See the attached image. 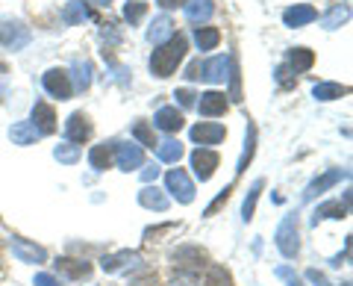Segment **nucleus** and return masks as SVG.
I'll return each instance as SVG.
<instances>
[{
	"mask_svg": "<svg viewBox=\"0 0 353 286\" xmlns=\"http://www.w3.org/2000/svg\"><path fill=\"white\" fill-rule=\"evenodd\" d=\"M112 153L121 171H136L145 166V151H141V145H132V142H115Z\"/></svg>",
	"mask_w": 353,
	"mask_h": 286,
	"instance_id": "8",
	"label": "nucleus"
},
{
	"mask_svg": "<svg viewBox=\"0 0 353 286\" xmlns=\"http://www.w3.org/2000/svg\"><path fill=\"white\" fill-rule=\"evenodd\" d=\"M30 39H32V32L24 21H18V18L0 21V45L6 50H24L30 45Z\"/></svg>",
	"mask_w": 353,
	"mask_h": 286,
	"instance_id": "4",
	"label": "nucleus"
},
{
	"mask_svg": "<svg viewBox=\"0 0 353 286\" xmlns=\"http://www.w3.org/2000/svg\"><path fill=\"white\" fill-rule=\"evenodd\" d=\"M341 178H347V171H341V169H330V171H324L321 178H315L312 183L306 186V192H303V201H312V198L324 195L327 189H333V186H336Z\"/></svg>",
	"mask_w": 353,
	"mask_h": 286,
	"instance_id": "14",
	"label": "nucleus"
},
{
	"mask_svg": "<svg viewBox=\"0 0 353 286\" xmlns=\"http://www.w3.org/2000/svg\"><path fill=\"white\" fill-rule=\"evenodd\" d=\"M145 15H148V3H145V0H127L124 18H127V24H130V27L141 24V18H145Z\"/></svg>",
	"mask_w": 353,
	"mask_h": 286,
	"instance_id": "34",
	"label": "nucleus"
},
{
	"mask_svg": "<svg viewBox=\"0 0 353 286\" xmlns=\"http://www.w3.org/2000/svg\"><path fill=\"white\" fill-rule=\"evenodd\" d=\"M88 136H92V121H88V115L85 113L68 115V121H65V142H71V145H83Z\"/></svg>",
	"mask_w": 353,
	"mask_h": 286,
	"instance_id": "11",
	"label": "nucleus"
},
{
	"mask_svg": "<svg viewBox=\"0 0 353 286\" xmlns=\"http://www.w3.org/2000/svg\"><path fill=\"white\" fill-rule=\"evenodd\" d=\"M185 50H189V41H185V36H171L168 41H162V45L150 53V74L157 77H171L176 71V65H180L185 59Z\"/></svg>",
	"mask_w": 353,
	"mask_h": 286,
	"instance_id": "1",
	"label": "nucleus"
},
{
	"mask_svg": "<svg viewBox=\"0 0 353 286\" xmlns=\"http://www.w3.org/2000/svg\"><path fill=\"white\" fill-rule=\"evenodd\" d=\"M221 41V30L218 27H197L194 30V45L197 50H215Z\"/></svg>",
	"mask_w": 353,
	"mask_h": 286,
	"instance_id": "30",
	"label": "nucleus"
},
{
	"mask_svg": "<svg viewBox=\"0 0 353 286\" xmlns=\"http://www.w3.org/2000/svg\"><path fill=\"white\" fill-rule=\"evenodd\" d=\"M157 157H159V162H180L183 145L176 139H165V142H159V145H157Z\"/></svg>",
	"mask_w": 353,
	"mask_h": 286,
	"instance_id": "32",
	"label": "nucleus"
},
{
	"mask_svg": "<svg viewBox=\"0 0 353 286\" xmlns=\"http://www.w3.org/2000/svg\"><path fill=\"white\" fill-rule=\"evenodd\" d=\"M183 9H185V18H189L192 24H203V21L212 18L215 3L212 0H183Z\"/></svg>",
	"mask_w": 353,
	"mask_h": 286,
	"instance_id": "21",
	"label": "nucleus"
},
{
	"mask_svg": "<svg viewBox=\"0 0 353 286\" xmlns=\"http://www.w3.org/2000/svg\"><path fill=\"white\" fill-rule=\"evenodd\" d=\"M41 86L44 92H48L50 97H57V101H68V97L74 95V86H71V77L65 68H50L41 74Z\"/></svg>",
	"mask_w": 353,
	"mask_h": 286,
	"instance_id": "5",
	"label": "nucleus"
},
{
	"mask_svg": "<svg viewBox=\"0 0 353 286\" xmlns=\"http://www.w3.org/2000/svg\"><path fill=\"white\" fill-rule=\"evenodd\" d=\"M201 101H197V113H201L203 118H218V115H224L227 113V95L224 92H215V89H209L203 95H197Z\"/></svg>",
	"mask_w": 353,
	"mask_h": 286,
	"instance_id": "12",
	"label": "nucleus"
},
{
	"mask_svg": "<svg viewBox=\"0 0 353 286\" xmlns=\"http://www.w3.org/2000/svg\"><path fill=\"white\" fill-rule=\"evenodd\" d=\"M274 80H277V83L283 86V89H292L294 80H297V74L289 68V65H280V68L274 71Z\"/></svg>",
	"mask_w": 353,
	"mask_h": 286,
	"instance_id": "39",
	"label": "nucleus"
},
{
	"mask_svg": "<svg viewBox=\"0 0 353 286\" xmlns=\"http://www.w3.org/2000/svg\"><path fill=\"white\" fill-rule=\"evenodd\" d=\"M159 178V169L157 166H148V169H141V180H145L148 186L153 183V180H157Z\"/></svg>",
	"mask_w": 353,
	"mask_h": 286,
	"instance_id": "43",
	"label": "nucleus"
},
{
	"mask_svg": "<svg viewBox=\"0 0 353 286\" xmlns=\"http://www.w3.org/2000/svg\"><path fill=\"white\" fill-rule=\"evenodd\" d=\"M53 157H57L59 162H65V166H74V162L80 160V145H71V142H62V145L53 148Z\"/></svg>",
	"mask_w": 353,
	"mask_h": 286,
	"instance_id": "36",
	"label": "nucleus"
},
{
	"mask_svg": "<svg viewBox=\"0 0 353 286\" xmlns=\"http://www.w3.org/2000/svg\"><path fill=\"white\" fill-rule=\"evenodd\" d=\"M274 242H277V248H280V254L285 260H294L297 254H301V233H297V216H285L280 227H277V233H274Z\"/></svg>",
	"mask_w": 353,
	"mask_h": 286,
	"instance_id": "3",
	"label": "nucleus"
},
{
	"mask_svg": "<svg viewBox=\"0 0 353 286\" xmlns=\"http://www.w3.org/2000/svg\"><path fill=\"white\" fill-rule=\"evenodd\" d=\"M347 95V86L341 83H315L312 86V97L315 101H339V97Z\"/></svg>",
	"mask_w": 353,
	"mask_h": 286,
	"instance_id": "28",
	"label": "nucleus"
},
{
	"mask_svg": "<svg viewBox=\"0 0 353 286\" xmlns=\"http://www.w3.org/2000/svg\"><path fill=\"white\" fill-rule=\"evenodd\" d=\"M230 192H233V186H227V189H221V192H218V198H215V201L206 207V216H215V210H218V207H221V204H227Z\"/></svg>",
	"mask_w": 353,
	"mask_h": 286,
	"instance_id": "40",
	"label": "nucleus"
},
{
	"mask_svg": "<svg viewBox=\"0 0 353 286\" xmlns=\"http://www.w3.org/2000/svg\"><path fill=\"white\" fill-rule=\"evenodd\" d=\"M0 101H3V86H0Z\"/></svg>",
	"mask_w": 353,
	"mask_h": 286,
	"instance_id": "47",
	"label": "nucleus"
},
{
	"mask_svg": "<svg viewBox=\"0 0 353 286\" xmlns=\"http://www.w3.org/2000/svg\"><path fill=\"white\" fill-rule=\"evenodd\" d=\"M9 139H12L15 145H32L36 139H41V133L30 121H18V124H12V130H9Z\"/></svg>",
	"mask_w": 353,
	"mask_h": 286,
	"instance_id": "27",
	"label": "nucleus"
},
{
	"mask_svg": "<svg viewBox=\"0 0 353 286\" xmlns=\"http://www.w3.org/2000/svg\"><path fill=\"white\" fill-rule=\"evenodd\" d=\"M62 21L65 24H83V21H88V9L83 3H68L62 9Z\"/></svg>",
	"mask_w": 353,
	"mask_h": 286,
	"instance_id": "38",
	"label": "nucleus"
},
{
	"mask_svg": "<svg viewBox=\"0 0 353 286\" xmlns=\"http://www.w3.org/2000/svg\"><path fill=\"white\" fill-rule=\"evenodd\" d=\"M253 151H256V127L248 124V136H245V151H241V160H239V174L248 169V162L253 160Z\"/></svg>",
	"mask_w": 353,
	"mask_h": 286,
	"instance_id": "35",
	"label": "nucleus"
},
{
	"mask_svg": "<svg viewBox=\"0 0 353 286\" xmlns=\"http://www.w3.org/2000/svg\"><path fill=\"white\" fill-rule=\"evenodd\" d=\"M203 286H233V274H230L224 266H206L203 274Z\"/></svg>",
	"mask_w": 353,
	"mask_h": 286,
	"instance_id": "31",
	"label": "nucleus"
},
{
	"mask_svg": "<svg viewBox=\"0 0 353 286\" xmlns=\"http://www.w3.org/2000/svg\"><path fill=\"white\" fill-rule=\"evenodd\" d=\"M171 260H174V266H176V269H183L185 274H201V269H206V266H209V263H206V251L194 248V245H183V248H176Z\"/></svg>",
	"mask_w": 353,
	"mask_h": 286,
	"instance_id": "6",
	"label": "nucleus"
},
{
	"mask_svg": "<svg viewBox=\"0 0 353 286\" xmlns=\"http://www.w3.org/2000/svg\"><path fill=\"white\" fill-rule=\"evenodd\" d=\"M30 124L36 127L41 136L53 133V130H57V113H53V106L44 104V101H36V106H32V115H30Z\"/></svg>",
	"mask_w": 353,
	"mask_h": 286,
	"instance_id": "13",
	"label": "nucleus"
},
{
	"mask_svg": "<svg viewBox=\"0 0 353 286\" xmlns=\"http://www.w3.org/2000/svg\"><path fill=\"white\" fill-rule=\"evenodd\" d=\"M230 68V57H212V59H194L185 68V80H206V83H224Z\"/></svg>",
	"mask_w": 353,
	"mask_h": 286,
	"instance_id": "2",
	"label": "nucleus"
},
{
	"mask_svg": "<svg viewBox=\"0 0 353 286\" xmlns=\"http://www.w3.org/2000/svg\"><path fill=\"white\" fill-rule=\"evenodd\" d=\"M141 266V257L136 254V251H118V254H109L101 260V269L115 274V271H124V269H136Z\"/></svg>",
	"mask_w": 353,
	"mask_h": 286,
	"instance_id": "15",
	"label": "nucleus"
},
{
	"mask_svg": "<svg viewBox=\"0 0 353 286\" xmlns=\"http://www.w3.org/2000/svg\"><path fill=\"white\" fill-rule=\"evenodd\" d=\"M57 271L62 274V278L68 280H83L92 274V266H88L85 260H71V257H59L57 260Z\"/></svg>",
	"mask_w": 353,
	"mask_h": 286,
	"instance_id": "19",
	"label": "nucleus"
},
{
	"mask_svg": "<svg viewBox=\"0 0 353 286\" xmlns=\"http://www.w3.org/2000/svg\"><path fill=\"white\" fill-rule=\"evenodd\" d=\"M277 274H280V278L289 280V286H303V283H301V278H297V274H292L289 269H277Z\"/></svg>",
	"mask_w": 353,
	"mask_h": 286,
	"instance_id": "44",
	"label": "nucleus"
},
{
	"mask_svg": "<svg viewBox=\"0 0 353 286\" xmlns=\"http://www.w3.org/2000/svg\"><path fill=\"white\" fill-rule=\"evenodd\" d=\"M132 136H136L139 145H145V148H157L159 145L157 133H153V127H148L145 121H136V124H132Z\"/></svg>",
	"mask_w": 353,
	"mask_h": 286,
	"instance_id": "37",
	"label": "nucleus"
},
{
	"mask_svg": "<svg viewBox=\"0 0 353 286\" xmlns=\"http://www.w3.org/2000/svg\"><path fill=\"white\" fill-rule=\"evenodd\" d=\"M347 210H350V192L345 195V201H327V204H321V207H315L312 225L324 222V218H345Z\"/></svg>",
	"mask_w": 353,
	"mask_h": 286,
	"instance_id": "17",
	"label": "nucleus"
},
{
	"mask_svg": "<svg viewBox=\"0 0 353 286\" xmlns=\"http://www.w3.org/2000/svg\"><path fill=\"white\" fill-rule=\"evenodd\" d=\"M171 36H174V21L168 15L153 18V24L148 27V41H153V45H162V41H168Z\"/></svg>",
	"mask_w": 353,
	"mask_h": 286,
	"instance_id": "24",
	"label": "nucleus"
},
{
	"mask_svg": "<svg viewBox=\"0 0 353 286\" xmlns=\"http://www.w3.org/2000/svg\"><path fill=\"white\" fill-rule=\"evenodd\" d=\"M347 15H350V6L347 3H333V6L327 9V15L321 18V27L324 30H339L347 21Z\"/></svg>",
	"mask_w": 353,
	"mask_h": 286,
	"instance_id": "29",
	"label": "nucleus"
},
{
	"mask_svg": "<svg viewBox=\"0 0 353 286\" xmlns=\"http://www.w3.org/2000/svg\"><path fill=\"white\" fill-rule=\"evenodd\" d=\"M92 3H97V6H109L112 0H92Z\"/></svg>",
	"mask_w": 353,
	"mask_h": 286,
	"instance_id": "46",
	"label": "nucleus"
},
{
	"mask_svg": "<svg viewBox=\"0 0 353 286\" xmlns=\"http://www.w3.org/2000/svg\"><path fill=\"white\" fill-rule=\"evenodd\" d=\"M262 186H265V180H262V178H259V180H253L250 192H248V198H245V204H241V218H245V222H250L253 213H256V201H259Z\"/></svg>",
	"mask_w": 353,
	"mask_h": 286,
	"instance_id": "33",
	"label": "nucleus"
},
{
	"mask_svg": "<svg viewBox=\"0 0 353 286\" xmlns=\"http://www.w3.org/2000/svg\"><path fill=\"white\" fill-rule=\"evenodd\" d=\"M341 286H350V283H341Z\"/></svg>",
	"mask_w": 353,
	"mask_h": 286,
	"instance_id": "48",
	"label": "nucleus"
},
{
	"mask_svg": "<svg viewBox=\"0 0 353 286\" xmlns=\"http://www.w3.org/2000/svg\"><path fill=\"white\" fill-rule=\"evenodd\" d=\"M32 283H36V286H62L57 278H53V274H48V271H39L36 274V280H32Z\"/></svg>",
	"mask_w": 353,
	"mask_h": 286,
	"instance_id": "42",
	"label": "nucleus"
},
{
	"mask_svg": "<svg viewBox=\"0 0 353 286\" xmlns=\"http://www.w3.org/2000/svg\"><path fill=\"white\" fill-rule=\"evenodd\" d=\"M165 186H168L171 198H176L180 204H192L194 201V183L189 180V174L183 169H171L165 174Z\"/></svg>",
	"mask_w": 353,
	"mask_h": 286,
	"instance_id": "7",
	"label": "nucleus"
},
{
	"mask_svg": "<svg viewBox=\"0 0 353 286\" xmlns=\"http://www.w3.org/2000/svg\"><path fill=\"white\" fill-rule=\"evenodd\" d=\"M174 97H176V104H180V106H194V92L192 89H176L174 92Z\"/></svg>",
	"mask_w": 353,
	"mask_h": 286,
	"instance_id": "41",
	"label": "nucleus"
},
{
	"mask_svg": "<svg viewBox=\"0 0 353 286\" xmlns=\"http://www.w3.org/2000/svg\"><path fill=\"white\" fill-rule=\"evenodd\" d=\"M157 3L165 9H174V6H183V0H157Z\"/></svg>",
	"mask_w": 353,
	"mask_h": 286,
	"instance_id": "45",
	"label": "nucleus"
},
{
	"mask_svg": "<svg viewBox=\"0 0 353 286\" xmlns=\"http://www.w3.org/2000/svg\"><path fill=\"white\" fill-rule=\"evenodd\" d=\"M315 18H318L315 6H309V3H294V6H289V9L283 12V24H285V27H306V24H312Z\"/></svg>",
	"mask_w": 353,
	"mask_h": 286,
	"instance_id": "16",
	"label": "nucleus"
},
{
	"mask_svg": "<svg viewBox=\"0 0 353 286\" xmlns=\"http://www.w3.org/2000/svg\"><path fill=\"white\" fill-rule=\"evenodd\" d=\"M312 65H315V53L309 48H292L289 50V68L294 74H303V71L312 68Z\"/></svg>",
	"mask_w": 353,
	"mask_h": 286,
	"instance_id": "26",
	"label": "nucleus"
},
{
	"mask_svg": "<svg viewBox=\"0 0 353 286\" xmlns=\"http://www.w3.org/2000/svg\"><path fill=\"white\" fill-rule=\"evenodd\" d=\"M192 139H194L201 148L218 145V142L227 139V130H224V124H218V121H201V124L192 127Z\"/></svg>",
	"mask_w": 353,
	"mask_h": 286,
	"instance_id": "10",
	"label": "nucleus"
},
{
	"mask_svg": "<svg viewBox=\"0 0 353 286\" xmlns=\"http://www.w3.org/2000/svg\"><path fill=\"white\" fill-rule=\"evenodd\" d=\"M112 148H115V142H101V145H94L88 151V166L94 171H106L112 166Z\"/></svg>",
	"mask_w": 353,
	"mask_h": 286,
	"instance_id": "23",
	"label": "nucleus"
},
{
	"mask_svg": "<svg viewBox=\"0 0 353 286\" xmlns=\"http://www.w3.org/2000/svg\"><path fill=\"white\" fill-rule=\"evenodd\" d=\"M12 254L21 260V263H44L48 260V251L41 245H32L27 239H12Z\"/></svg>",
	"mask_w": 353,
	"mask_h": 286,
	"instance_id": "20",
	"label": "nucleus"
},
{
	"mask_svg": "<svg viewBox=\"0 0 353 286\" xmlns=\"http://www.w3.org/2000/svg\"><path fill=\"white\" fill-rule=\"evenodd\" d=\"M153 124L165 130V133H176L183 127V113L176 106H159L157 115H153Z\"/></svg>",
	"mask_w": 353,
	"mask_h": 286,
	"instance_id": "18",
	"label": "nucleus"
},
{
	"mask_svg": "<svg viewBox=\"0 0 353 286\" xmlns=\"http://www.w3.org/2000/svg\"><path fill=\"white\" fill-rule=\"evenodd\" d=\"M71 86H74V92H85L88 86H92V65H88L85 59H74L71 65Z\"/></svg>",
	"mask_w": 353,
	"mask_h": 286,
	"instance_id": "25",
	"label": "nucleus"
},
{
	"mask_svg": "<svg viewBox=\"0 0 353 286\" xmlns=\"http://www.w3.org/2000/svg\"><path fill=\"white\" fill-rule=\"evenodd\" d=\"M192 169H194V178L201 180V183H206L215 174V169H218V153L212 148H197V151H192Z\"/></svg>",
	"mask_w": 353,
	"mask_h": 286,
	"instance_id": "9",
	"label": "nucleus"
},
{
	"mask_svg": "<svg viewBox=\"0 0 353 286\" xmlns=\"http://www.w3.org/2000/svg\"><path fill=\"white\" fill-rule=\"evenodd\" d=\"M139 204L148 207V210H157V213H165L168 210V195H165L159 186H145V189L139 192Z\"/></svg>",
	"mask_w": 353,
	"mask_h": 286,
	"instance_id": "22",
	"label": "nucleus"
}]
</instances>
